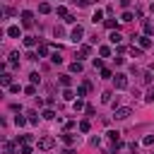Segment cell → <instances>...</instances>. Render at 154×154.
I'll list each match as a JSON object with an SVG mask.
<instances>
[{
    "label": "cell",
    "instance_id": "obj_14",
    "mask_svg": "<svg viewBox=\"0 0 154 154\" xmlns=\"http://www.w3.org/2000/svg\"><path fill=\"white\" fill-rule=\"evenodd\" d=\"M26 123H29V118H24V116H17V118H14V125H17V128H22V125H26Z\"/></svg>",
    "mask_w": 154,
    "mask_h": 154
},
{
    "label": "cell",
    "instance_id": "obj_44",
    "mask_svg": "<svg viewBox=\"0 0 154 154\" xmlns=\"http://www.w3.org/2000/svg\"><path fill=\"white\" fill-rule=\"evenodd\" d=\"M84 111H87V116H94V113H96V108H94V106H87Z\"/></svg>",
    "mask_w": 154,
    "mask_h": 154
},
{
    "label": "cell",
    "instance_id": "obj_28",
    "mask_svg": "<svg viewBox=\"0 0 154 154\" xmlns=\"http://www.w3.org/2000/svg\"><path fill=\"white\" fill-rule=\"evenodd\" d=\"M58 14H60V17H67L70 12H67V7H65V5H58Z\"/></svg>",
    "mask_w": 154,
    "mask_h": 154
},
{
    "label": "cell",
    "instance_id": "obj_27",
    "mask_svg": "<svg viewBox=\"0 0 154 154\" xmlns=\"http://www.w3.org/2000/svg\"><path fill=\"white\" fill-rule=\"evenodd\" d=\"M89 128H91L89 120H82V123H79V132H89Z\"/></svg>",
    "mask_w": 154,
    "mask_h": 154
},
{
    "label": "cell",
    "instance_id": "obj_16",
    "mask_svg": "<svg viewBox=\"0 0 154 154\" xmlns=\"http://www.w3.org/2000/svg\"><path fill=\"white\" fill-rule=\"evenodd\" d=\"M38 12H41V14H48V12H51V5H48V2H41V5H38Z\"/></svg>",
    "mask_w": 154,
    "mask_h": 154
},
{
    "label": "cell",
    "instance_id": "obj_12",
    "mask_svg": "<svg viewBox=\"0 0 154 154\" xmlns=\"http://www.w3.org/2000/svg\"><path fill=\"white\" fill-rule=\"evenodd\" d=\"M7 36H12V38H19V26H10V29H7Z\"/></svg>",
    "mask_w": 154,
    "mask_h": 154
},
{
    "label": "cell",
    "instance_id": "obj_8",
    "mask_svg": "<svg viewBox=\"0 0 154 154\" xmlns=\"http://www.w3.org/2000/svg\"><path fill=\"white\" fill-rule=\"evenodd\" d=\"M0 84H2V87H12V75L2 72V75H0Z\"/></svg>",
    "mask_w": 154,
    "mask_h": 154
},
{
    "label": "cell",
    "instance_id": "obj_19",
    "mask_svg": "<svg viewBox=\"0 0 154 154\" xmlns=\"http://www.w3.org/2000/svg\"><path fill=\"white\" fill-rule=\"evenodd\" d=\"M99 55H101V58H108V55H111V48H108V46H101V48H99Z\"/></svg>",
    "mask_w": 154,
    "mask_h": 154
},
{
    "label": "cell",
    "instance_id": "obj_37",
    "mask_svg": "<svg viewBox=\"0 0 154 154\" xmlns=\"http://www.w3.org/2000/svg\"><path fill=\"white\" fill-rule=\"evenodd\" d=\"M142 144H147V147H149V144H154V135H147V137L142 140Z\"/></svg>",
    "mask_w": 154,
    "mask_h": 154
},
{
    "label": "cell",
    "instance_id": "obj_39",
    "mask_svg": "<svg viewBox=\"0 0 154 154\" xmlns=\"http://www.w3.org/2000/svg\"><path fill=\"white\" fill-rule=\"evenodd\" d=\"M29 79H31V84H38V72H31Z\"/></svg>",
    "mask_w": 154,
    "mask_h": 154
},
{
    "label": "cell",
    "instance_id": "obj_7",
    "mask_svg": "<svg viewBox=\"0 0 154 154\" xmlns=\"http://www.w3.org/2000/svg\"><path fill=\"white\" fill-rule=\"evenodd\" d=\"M89 53H91V46L89 43H82L79 46V58H89Z\"/></svg>",
    "mask_w": 154,
    "mask_h": 154
},
{
    "label": "cell",
    "instance_id": "obj_13",
    "mask_svg": "<svg viewBox=\"0 0 154 154\" xmlns=\"http://www.w3.org/2000/svg\"><path fill=\"white\" fill-rule=\"evenodd\" d=\"M36 55H38V58H46V55H48V46H46V43H41V46H38V53H36Z\"/></svg>",
    "mask_w": 154,
    "mask_h": 154
},
{
    "label": "cell",
    "instance_id": "obj_6",
    "mask_svg": "<svg viewBox=\"0 0 154 154\" xmlns=\"http://www.w3.org/2000/svg\"><path fill=\"white\" fill-rule=\"evenodd\" d=\"M137 38H140V48H142V51H144V48H152V38H149V36H137Z\"/></svg>",
    "mask_w": 154,
    "mask_h": 154
},
{
    "label": "cell",
    "instance_id": "obj_31",
    "mask_svg": "<svg viewBox=\"0 0 154 154\" xmlns=\"http://www.w3.org/2000/svg\"><path fill=\"white\" fill-rule=\"evenodd\" d=\"M130 55H132V58H140V55H142V48H135V46H132V48H130Z\"/></svg>",
    "mask_w": 154,
    "mask_h": 154
},
{
    "label": "cell",
    "instance_id": "obj_35",
    "mask_svg": "<svg viewBox=\"0 0 154 154\" xmlns=\"http://www.w3.org/2000/svg\"><path fill=\"white\" fill-rule=\"evenodd\" d=\"M103 26H106V29H116V19H106Z\"/></svg>",
    "mask_w": 154,
    "mask_h": 154
},
{
    "label": "cell",
    "instance_id": "obj_22",
    "mask_svg": "<svg viewBox=\"0 0 154 154\" xmlns=\"http://www.w3.org/2000/svg\"><path fill=\"white\" fill-rule=\"evenodd\" d=\"M75 96H77V94H75V91H70V89H65V91H63V99H65V101H72Z\"/></svg>",
    "mask_w": 154,
    "mask_h": 154
},
{
    "label": "cell",
    "instance_id": "obj_9",
    "mask_svg": "<svg viewBox=\"0 0 154 154\" xmlns=\"http://www.w3.org/2000/svg\"><path fill=\"white\" fill-rule=\"evenodd\" d=\"M2 154H14V144L5 140V142H2Z\"/></svg>",
    "mask_w": 154,
    "mask_h": 154
},
{
    "label": "cell",
    "instance_id": "obj_32",
    "mask_svg": "<svg viewBox=\"0 0 154 154\" xmlns=\"http://www.w3.org/2000/svg\"><path fill=\"white\" fill-rule=\"evenodd\" d=\"M24 94H29V96H34V94H36V87H34V84H29V87H24Z\"/></svg>",
    "mask_w": 154,
    "mask_h": 154
},
{
    "label": "cell",
    "instance_id": "obj_21",
    "mask_svg": "<svg viewBox=\"0 0 154 154\" xmlns=\"http://www.w3.org/2000/svg\"><path fill=\"white\" fill-rule=\"evenodd\" d=\"M70 72H82V63H79V60H75V63L70 65Z\"/></svg>",
    "mask_w": 154,
    "mask_h": 154
},
{
    "label": "cell",
    "instance_id": "obj_38",
    "mask_svg": "<svg viewBox=\"0 0 154 154\" xmlns=\"http://www.w3.org/2000/svg\"><path fill=\"white\" fill-rule=\"evenodd\" d=\"M144 99H147V101H149V103H154V87H152V89H149V91H147V96H144Z\"/></svg>",
    "mask_w": 154,
    "mask_h": 154
},
{
    "label": "cell",
    "instance_id": "obj_24",
    "mask_svg": "<svg viewBox=\"0 0 154 154\" xmlns=\"http://www.w3.org/2000/svg\"><path fill=\"white\" fill-rule=\"evenodd\" d=\"M10 63H12V65H19V53H17V51L10 53Z\"/></svg>",
    "mask_w": 154,
    "mask_h": 154
},
{
    "label": "cell",
    "instance_id": "obj_18",
    "mask_svg": "<svg viewBox=\"0 0 154 154\" xmlns=\"http://www.w3.org/2000/svg\"><path fill=\"white\" fill-rule=\"evenodd\" d=\"M24 46H26V48H34V46H36V38H34V36H26V38H24Z\"/></svg>",
    "mask_w": 154,
    "mask_h": 154
},
{
    "label": "cell",
    "instance_id": "obj_2",
    "mask_svg": "<svg viewBox=\"0 0 154 154\" xmlns=\"http://www.w3.org/2000/svg\"><path fill=\"white\" fill-rule=\"evenodd\" d=\"M53 144H55V140H53L51 135H43V137L38 140V147H41V149H53Z\"/></svg>",
    "mask_w": 154,
    "mask_h": 154
},
{
    "label": "cell",
    "instance_id": "obj_11",
    "mask_svg": "<svg viewBox=\"0 0 154 154\" xmlns=\"http://www.w3.org/2000/svg\"><path fill=\"white\" fill-rule=\"evenodd\" d=\"M60 84H63V87L67 89V87L72 84V77H70V75H60Z\"/></svg>",
    "mask_w": 154,
    "mask_h": 154
},
{
    "label": "cell",
    "instance_id": "obj_10",
    "mask_svg": "<svg viewBox=\"0 0 154 154\" xmlns=\"http://www.w3.org/2000/svg\"><path fill=\"white\" fill-rule=\"evenodd\" d=\"M63 142H65V144H75V142H77V135H70V132H65V135H63Z\"/></svg>",
    "mask_w": 154,
    "mask_h": 154
},
{
    "label": "cell",
    "instance_id": "obj_29",
    "mask_svg": "<svg viewBox=\"0 0 154 154\" xmlns=\"http://www.w3.org/2000/svg\"><path fill=\"white\" fill-rule=\"evenodd\" d=\"M101 19H103V12H101V10H96V12H94V17H91V22H101Z\"/></svg>",
    "mask_w": 154,
    "mask_h": 154
},
{
    "label": "cell",
    "instance_id": "obj_30",
    "mask_svg": "<svg viewBox=\"0 0 154 154\" xmlns=\"http://www.w3.org/2000/svg\"><path fill=\"white\" fill-rule=\"evenodd\" d=\"M120 22H132V12H128V10H125V12H123V17H120Z\"/></svg>",
    "mask_w": 154,
    "mask_h": 154
},
{
    "label": "cell",
    "instance_id": "obj_43",
    "mask_svg": "<svg viewBox=\"0 0 154 154\" xmlns=\"http://www.w3.org/2000/svg\"><path fill=\"white\" fill-rule=\"evenodd\" d=\"M101 77H106V79H108V77H111V70H106V67H101Z\"/></svg>",
    "mask_w": 154,
    "mask_h": 154
},
{
    "label": "cell",
    "instance_id": "obj_3",
    "mask_svg": "<svg viewBox=\"0 0 154 154\" xmlns=\"http://www.w3.org/2000/svg\"><path fill=\"white\" fill-rule=\"evenodd\" d=\"M82 36H84V29L77 24V26L70 31V41H75V43H77V41H82Z\"/></svg>",
    "mask_w": 154,
    "mask_h": 154
},
{
    "label": "cell",
    "instance_id": "obj_34",
    "mask_svg": "<svg viewBox=\"0 0 154 154\" xmlns=\"http://www.w3.org/2000/svg\"><path fill=\"white\" fill-rule=\"evenodd\" d=\"M22 154H31V142H24L22 144Z\"/></svg>",
    "mask_w": 154,
    "mask_h": 154
},
{
    "label": "cell",
    "instance_id": "obj_41",
    "mask_svg": "<svg viewBox=\"0 0 154 154\" xmlns=\"http://www.w3.org/2000/svg\"><path fill=\"white\" fill-rule=\"evenodd\" d=\"M75 2H77V7H87L91 0H75Z\"/></svg>",
    "mask_w": 154,
    "mask_h": 154
},
{
    "label": "cell",
    "instance_id": "obj_36",
    "mask_svg": "<svg viewBox=\"0 0 154 154\" xmlns=\"http://www.w3.org/2000/svg\"><path fill=\"white\" fill-rule=\"evenodd\" d=\"M72 106H75V111H82V108H87V106H84V103H82V99H77V101H75V103H72Z\"/></svg>",
    "mask_w": 154,
    "mask_h": 154
},
{
    "label": "cell",
    "instance_id": "obj_4",
    "mask_svg": "<svg viewBox=\"0 0 154 154\" xmlns=\"http://www.w3.org/2000/svg\"><path fill=\"white\" fill-rule=\"evenodd\" d=\"M22 24H24V26H31V24H34V12L24 10V12H22Z\"/></svg>",
    "mask_w": 154,
    "mask_h": 154
},
{
    "label": "cell",
    "instance_id": "obj_15",
    "mask_svg": "<svg viewBox=\"0 0 154 154\" xmlns=\"http://www.w3.org/2000/svg\"><path fill=\"white\" fill-rule=\"evenodd\" d=\"M106 135H108V137H111L113 142H120V132H118V130H108Z\"/></svg>",
    "mask_w": 154,
    "mask_h": 154
},
{
    "label": "cell",
    "instance_id": "obj_23",
    "mask_svg": "<svg viewBox=\"0 0 154 154\" xmlns=\"http://www.w3.org/2000/svg\"><path fill=\"white\" fill-rule=\"evenodd\" d=\"M144 34H147V36L154 34V24H152V22H144Z\"/></svg>",
    "mask_w": 154,
    "mask_h": 154
},
{
    "label": "cell",
    "instance_id": "obj_1",
    "mask_svg": "<svg viewBox=\"0 0 154 154\" xmlns=\"http://www.w3.org/2000/svg\"><path fill=\"white\" fill-rule=\"evenodd\" d=\"M130 116H132V108H128V106H120V108L113 111V118H116V120H125V118H130Z\"/></svg>",
    "mask_w": 154,
    "mask_h": 154
},
{
    "label": "cell",
    "instance_id": "obj_17",
    "mask_svg": "<svg viewBox=\"0 0 154 154\" xmlns=\"http://www.w3.org/2000/svg\"><path fill=\"white\" fill-rule=\"evenodd\" d=\"M108 38H111V43H120V41H123V36H120L118 31H113V34H111Z\"/></svg>",
    "mask_w": 154,
    "mask_h": 154
},
{
    "label": "cell",
    "instance_id": "obj_20",
    "mask_svg": "<svg viewBox=\"0 0 154 154\" xmlns=\"http://www.w3.org/2000/svg\"><path fill=\"white\" fill-rule=\"evenodd\" d=\"M51 60H53L55 65H60V63H63V55H60V51H55V53L51 55Z\"/></svg>",
    "mask_w": 154,
    "mask_h": 154
},
{
    "label": "cell",
    "instance_id": "obj_42",
    "mask_svg": "<svg viewBox=\"0 0 154 154\" xmlns=\"http://www.w3.org/2000/svg\"><path fill=\"white\" fill-rule=\"evenodd\" d=\"M55 36H65V29L63 26H55Z\"/></svg>",
    "mask_w": 154,
    "mask_h": 154
},
{
    "label": "cell",
    "instance_id": "obj_26",
    "mask_svg": "<svg viewBox=\"0 0 154 154\" xmlns=\"http://www.w3.org/2000/svg\"><path fill=\"white\" fill-rule=\"evenodd\" d=\"M26 116H29V123H38V113L36 111H29Z\"/></svg>",
    "mask_w": 154,
    "mask_h": 154
},
{
    "label": "cell",
    "instance_id": "obj_5",
    "mask_svg": "<svg viewBox=\"0 0 154 154\" xmlns=\"http://www.w3.org/2000/svg\"><path fill=\"white\" fill-rule=\"evenodd\" d=\"M113 82H116V89H125V87H128V77H125V75H116Z\"/></svg>",
    "mask_w": 154,
    "mask_h": 154
},
{
    "label": "cell",
    "instance_id": "obj_40",
    "mask_svg": "<svg viewBox=\"0 0 154 154\" xmlns=\"http://www.w3.org/2000/svg\"><path fill=\"white\" fill-rule=\"evenodd\" d=\"M65 22H67V24H75V22H77V17H75V14H67V17H65Z\"/></svg>",
    "mask_w": 154,
    "mask_h": 154
},
{
    "label": "cell",
    "instance_id": "obj_25",
    "mask_svg": "<svg viewBox=\"0 0 154 154\" xmlns=\"http://www.w3.org/2000/svg\"><path fill=\"white\" fill-rule=\"evenodd\" d=\"M41 116H43V118H46V120H53V118H55V113H53V111H51V108H46V111H43V113H41Z\"/></svg>",
    "mask_w": 154,
    "mask_h": 154
},
{
    "label": "cell",
    "instance_id": "obj_33",
    "mask_svg": "<svg viewBox=\"0 0 154 154\" xmlns=\"http://www.w3.org/2000/svg\"><path fill=\"white\" fill-rule=\"evenodd\" d=\"M111 96H113L111 91H103V94H101V101H103V103H111Z\"/></svg>",
    "mask_w": 154,
    "mask_h": 154
}]
</instances>
